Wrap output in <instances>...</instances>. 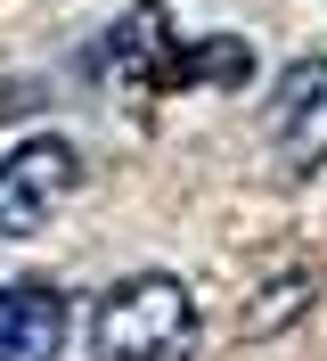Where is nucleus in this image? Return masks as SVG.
Wrapping results in <instances>:
<instances>
[{"label":"nucleus","mask_w":327,"mask_h":361,"mask_svg":"<svg viewBox=\"0 0 327 361\" xmlns=\"http://www.w3.org/2000/svg\"><path fill=\"white\" fill-rule=\"evenodd\" d=\"M196 353V295L172 271H131L90 312V361H188Z\"/></svg>","instance_id":"f257e3e1"},{"label":"nucleus","mask_w":327,"mask_h":361,"mask_svg":"<svg viewBox=\"0 0 327 361\" xmlns=\"http://www.w3.org/2000/svg\"><path fill=\"white\" fill-rule=\"evenodd\" d=\"M82 180V157L65 132H33L0 157V238H33V230L58 222V205L74 197Z\"/></svg>","instance_id":"f03ea898"},{"label":"nucleus","mask_w":327,"mask_h":361,"mask_svg":"<svg viewBox=\"0 0 327 361\" xmlns=\"http://www.w3.org/2000/svg\"><path fill=\"white\" fill-rule=\"evenodd\" d=\"M270 148L286 173H319L327 164V58H295L270 90Z\"/></svg>","instance_id":"7ed1b4c3"},{"label":"nucleus","mask_w":327,"mask_h":361,"mask_svg":"<svg viewBox=\"0 0 327 361\" xmlns=\"http://www.w3.org/2000/svg\"><path fill=\"white\" fill-rule=\"evenodd\" d=\"M65 329H74V312L49 279H8L0 288V361H58Z\"/></svg>","instance_id":"20e7f679"}]
</instances>
